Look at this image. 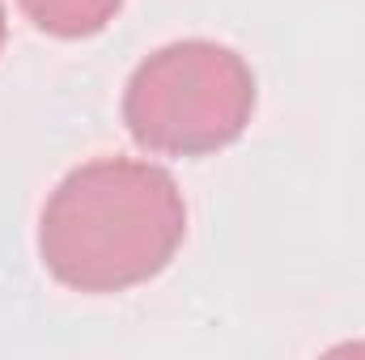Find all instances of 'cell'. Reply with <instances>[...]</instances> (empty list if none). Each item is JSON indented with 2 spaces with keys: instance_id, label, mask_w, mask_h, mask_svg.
<instances>
[{
  "instance_id": "6da1fadb",
  "label": "cell",
  "mask_w": 365,
  "mask_h": 360,
  "mask_svg": "<svg viewBox=\"0 0 365 360\" xmlns=\"http://www.w3.org/2000/svg\"><path fill=\"white\" fill-rule=\"evenodd\" d=\"M187 203L170 170L98 157L64 174L38 216V259L73 292H123L170 268Z\"/></svg>"
},
{
  "instance_id": "7a4b0ae2",
  "label": "cell",
  "mask_w": 365,
  "mask_h": 360,
  "mask_svg": "<svg viewBox=\"0 0 365 360\" xmlns=\"http://www.w3.org/2000/svg\"><path fill=\"white\" fill-rule=\"evenodd\" d=\"M255 97V73L234 47L182 38L136 64L123 90V123L149 153L208 157L251 127Z\"/></svg>"
},
{
  "instance_id": "3957f363",
  "label": "cell",
  "mask_w": 365,
  "mask_h": 360,
  "mask_svg": "<svg viewBox=\"0 0 365 360\" xmlns=\"http://www.w3.org/2000/svg\"><path fill=\"white\" fill-rule=\"evenodd\" d=\"M17 9L51 38H93L119 17L123 0H17Z\"/></svg>"
},
{
  "instance_id": "277c9868",
  "label": "cell",
  "mask_w": 365,
  "mask_h": 360,
  "mask_svg": "<svg viewBox=\"0 0 365 360\" xmlns=\"http://www.w3.org/2000/svg\"><path fill=\"white\" fill-rule=\"evenodd\" d=\"M4 34H9V21H4V0H0V47H4Z\"/></svg>"
}]
</instances>
